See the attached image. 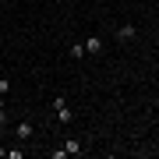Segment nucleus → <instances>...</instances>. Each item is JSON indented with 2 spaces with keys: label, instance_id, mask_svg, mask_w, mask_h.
Masks as SVG:
<instances>
[{
  "label": "nucleus",
  "instance_id": "nucleus-9",
  "mask_svg": "<svg viewBox=\"0 0 159 159\" xmlns=\"http://www.w3.org/2000/svg\"><path fill=\"white\" fill-rule=\"evenodd\" d=\"M53 4H64V0H53Z\"/></svg>",
  "mask_w": 159,
  "mask_h": 159
},
{
  "label": "nucleus",
  "instance_id": "nucleus-1",
  "mask_svg": "<svg viewBox=\"0 0 159 159\" xmlns=\"http://www.w3.org/2000/svg\"><path fill=\"white\" fill-rule=\"evenodd\" d=\"M81 46H85V53H92V57H99L106 43H102V35H85V43H81Z\"/></svg>",
  "mask_w": 159,
  "mask_h": 159
},
{
  "label": "nucleus",
  "instance_id": "nucleus-2",
  "mask_svg": "<svg viewBox=\"0 0 159 159\" xmlns=\"http://www.w3.org/2000/svg\"><path fill=\"white\" fill-rule=\"evenodd\" d=\"M53 113H57V124H74V110L67 102H60V106H53Z\"/></svg>",
  "mask_w": 159,
  "mask_h": 159
},
{
  "label": "nucleus",
  "instance_id": "nucleus-4",
  "mask_svg": "<svg viewBox=\"0 0 159 159\" xmlns=\"http://www.w3.org/2000/svg\"><path fill=\"white\" fill-rule=\"evenodd\" d=\"M64 152H67V156H81L85 148H81V142H78V138H67V142H64Z\"/></svg>",
  "mask_w": 159,
  "mask_h": 159
},
{
  "label": "nucleus",
  "instance_id": "nucleus-3",
  "mask_svg": "<svg viewBox=\"0 0 159 159\" xmlns=\"http://www.w3.org/2000/svg\"><path fill=\"white\" fill-rule=\"evenodd\" d=\"M134 35H138L134 21H124V25H120V29H117V39H120V43H131V39H134Z\"/></svg>",
  "mask_w": 159,
  "mask_h": 159
},
{
  "label": "nucleus",
  "instance_id": "nucleus-7",
  "mask_svg": "<svg viewBox=\"0 0 159 159\" xmlns=\"http://www.w3.org/2000/svg\"><path fill=\"white\" fill-rule=\"evenodd\" d=\"M4 156H7V148H4V145H0V159H4Z\"/></svg>",
  "mask_w": 159,
  "mask_h": 159
},
{
  "label": "nucleus",
  "instance_id": "nucleus-8",
  "mask_svg": "<svg viewBox=\"0 0 159 159\" xmlns=\"http://www.w3.org/2000/svg\"><path fill=\"white\" fill-rule=\"evenodd\" d=\"M0 110H4V96H0Z\"/></svg>",
  "mask_w": 159,
  "mask_h": 159
},
{
  "label": "nucleus",
  "instance_id": "nucleus-6",
  "mask_svg": "<svg viewBox=\"0 0 159 159\" xmlns=\"http://www.w3.org/2000/svg\"><path fill=\"white\" fill-rule=\"evenodd\" d=\"M71 57H74V60H81V57H85V46L74 43V46H71Z\"/></svg>",
  "mask_w": 159,
  "mask_h": 159
},
{
  "label": "nucleus",
  "instance_id": "nucleus-5",
  "mask_svg": "<svg viewBox=\"0 0 159 159\" xmlns=\"http://www.w3.org/2000/svg\"><path fill=\"white\" fill-rule=\"evenodd\" d=\"M14 134H18V138H32V124H29V120H25V124H18Z\"/></svg>",
  "mask_w": 159,
  "mask_h": 159
}]
</instances>
